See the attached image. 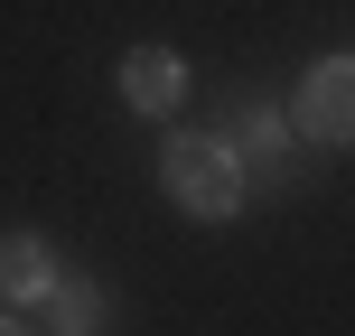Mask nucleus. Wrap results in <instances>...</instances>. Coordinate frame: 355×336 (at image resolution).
<instances>
[{"instance_id": "3", "label": "nucleus", "mask_w": 355, "mask_h": 336, "mask_svg": "<svg viewBox=\"0 0 355 336\" xmlns=\"http://www.w3.org/2000/svg\"><path fill=\"white\" fill-rule=\"evenodd\" d=\"M300 122H309V141L346 150V131H355V66H346V56H318V66H309V94H300Z\"/></svg>"}, {"instance_id": "7", "label": "nucleus", "mask_w": 355, "mask_h": 336, "mask_svg": "<svg viewBox=\"0 0 355 336\" xmlns=\"http://www.w3.org/2000/svg\"><path fill=\"white\" fill-rule=\"evenodd\" d=\"M0 336H28V327H19V318H0Z\"/></svg>"}, {"instance_id": "1", "label": "nucleus", "mask_w": 355, "mask_h": 336, "mask_svg": "<svg viewBox=\"0 0 355 336\" xmlns=\"http://www.w3.org/2000/svg\"><path fill=\"white\" fill-rule=\"evenodd\" d=\"M159 177H168V196L187 215H206V224H225L234 206H243V168H234V150L215 141V131H178L168 141V159H159Z\"/></svg>"}, {"instance_id": "5", "label": "nucleus", "mask_w": 355, "mask_h": 336, "mask_svg": "<svg viewBox=\"0 0 355 336\" xmlns=\"http://www.w3.org/2000/svg\"><path fill=\"white\" fill-rule=\"evenodd\" d=\"M47 290H56V252L37 243V233H10V243H0V299L37 308Z\"/></svg>"}, {"instance_id": "2", "label": "nucleus", "mask_w": 355, "mask_h": 336, "mask_svg": "<svg viewBox=\"0 0 355 336\" xmlns=\"http://www.w3.org/2000/svg\"><path fill=\"white\" fill-rule=\"evenodd\" d=\"M215 141H225L234 168H243V196H252V187H290V122H281L271 103H243L234 131H215Z\"/></svg>"}, {"instance_id": "4", "label": "nucleus", "mask_w": 355, "mask_h": 336, "mask_svg": "<svg viewBox=\"0 0 355 336\" xmlns=\"http://www.w3.org/2000/svg\"><path fill=\"white\" fill-rule=\"evenodd\" d=\"M178 94H187V66L168 47H131L122 56V103L131 112H178Z\"/></svg>"}, {"instance_id": "6", "label": "nucleus", "mask_w": 355, "mask_h": 336, "mask_svg": "<svg viewBox=\"0 0 355 336\" xmlns=\"http://www.w3.org/2000/svg\"><path fill=\"white\" fill-rule=\"evenodd\" d=\"M37 308L56 318V336H103V290H94V281H66V271H56V290Z\"/></svg>"}]
</instances>
